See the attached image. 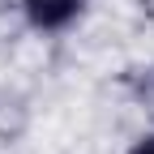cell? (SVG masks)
<instances>
[{"instance_id": "6da1fadb", "label": "cell", "mask_w": 154, "mask_h": 154, "mask_svg": "<svg viewBox=\"0 0 154 154\" xmlns=\"http://www.w3.org/2000/svg\"><path fill=\"white\" fill-rule=\"evenodd\" d=\"M86 9V0H22V13L34 30H64L77 22V13Z\"/></svg>"}, {"instance_id": "7a4b0ae2", "label": "cell", "mask_w": 154, "mask_h": 154, "mask_svg": "<svg viewBox=\"0 0 154 154\" xmlns=\"http://www.w3.org/2000/svg\"><path fill=\"white\" fill-rule=\"evenodd\" d=\"M124 90L154 116V60L141 64V69H128V73H124Z\"/></svg>"}, {"instance_id": "3957f363", "label": "cell", "mask_w": 154, "mask_h": 154, "mask_svg": "<svg viewBox=\"0 0 154 154\" xmlns=\"http://www.w3.org/2000/svg\"><path fill=\"white\" fill-rule=\"evenodd\" d=\"M128 154H154V133H146V137H137Z\"/></svg>"}]
</instances>
